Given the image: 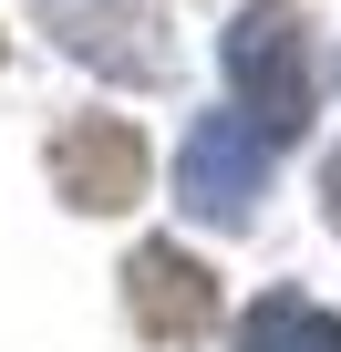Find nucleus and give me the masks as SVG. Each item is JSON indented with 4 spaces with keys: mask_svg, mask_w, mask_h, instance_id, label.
I'll return each instance as SVG.
<instances>
[{
    "mask_svg": "<svg viewBox=\"0 0 341 352\" xmlns=\"http://www.w3.org/2000/svg\"><path fill=\"white\" fill-rule=\"evenodd\" d=\"M228 83H238V114H248L269 145H290V135L310 124V32H300L290 0H248V11H238V32H228Z\"/></svg>",
    "mask_w": 341,
    "mask_h": 352,
    "instance_id": "f257e3e1",
    "label": "nucleus"
},
{
    "mask_svg": "<svg viewBox=\"0 0 341 352\" xmlns=\"http://www.w3.org/2000/svg\"><path fill=\"white\" fill-rule=\"evenodd\" d=\"M269 135L228 104V114H197L187 124V155H176V187H187V208L197 218H248V197L269 187Z\"/></svg>",
    "mask_w": 341,
    "mask_h": 352,
    "instance_id": "f03ea898",
    "label": "nucleus"
},
{
    "mask_svg": "<svg viewBox=\"0 0 341 352\" xmlns=\"http://www.w3.org/2000/svg\"><path fill=\"white\" fill-rule=\"evenodd\" d=\"M52 187H62L73 208H93V218L134 208V197H145V145H134V124H114V114H73V124L52 135Z\"/></svg>",
    "mask_w": 341,
    "mask_h": 352,
    "instance_id": "7ed1b4c3",
    "label": "nucleus"
},
{
    "mask_svg": "<svg viewBox=\"0 0 341 352\" xmlns=\"http://www.w3.org/2000/svg\"><path fill=\"white\" fill-rule=\"evenodd\" d=\"M124 311H134L145 342H197V331L217 321V280H207V259L145 239V249L124 259Z\"/></svg>",
    "mask_w": 341,
    "mask_h": 352,
    "instance_id": "20e7f679",
    "label": "nucleus"
},
{
    "mask_svg": "<svg viewBox=\"0 0 341 352\" xmlns=\"http://www.w3.org/2000/svg\"><path fill=\"white\" fill-rule=\"evenodd\" d=\"M42 21H52L83 63H104V73H124V83H155V73H165V42H145L155 21L134 11V0H42Z\"/></svg>",
    "mask_w": 341,
    "mask_h": 352,
    "instance_id": "39448f33",
    "label": "nucleus"
},
{
    "mask_svg": "<svg viewBox=\"0 0 341 352\" xmlns=\"http://www.w3.org/2000/svg\"><path fill=\"white\" fill-rule=\"evenodd\" d=\"M238 352H341V321H331L320 300L279 290V300H259V321L238 331Z\"/></svg>",
    "mask_w": 341,
    "mask_h": 352,
    "instance_id": "423d86ee",
    "label": "nucleus"
}]
</instances>
